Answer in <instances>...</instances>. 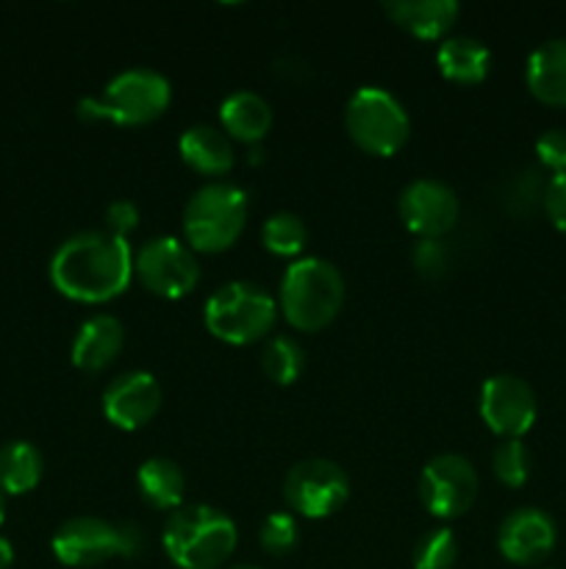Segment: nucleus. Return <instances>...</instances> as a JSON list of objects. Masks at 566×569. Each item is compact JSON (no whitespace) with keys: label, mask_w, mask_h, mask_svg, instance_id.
<instances>
[{"label":"nucleus","mask_w":566,"mask_h":569,"mask_svg":"<svg viewBox=\"0 0 566 569\" xmlns=\"http://www.w3.org/2000/svg\"><path fill=\"white\" fill-rule=\"evenodd\" d=\"M133 281V248L125 237L89 228L67 237L50 259V283L75 303H109Z\"/></svg>","instance_id":"nucleus-1"},{"label":"nucleus","mask_w":566,"mask_h":569,"mask_svg":"<svg viewBox=\"0 0 566 569\" xmlns=\"http://www.w3.org/2000/svg\"><path fill=\"white\" fill-rule=\"evenodd\" d=\"M161 545L178 569H216L236 550L239 528L216 506L183 503L166 517Z\"/></svg>","instance_id":"nucleus-2"},{"label":"nucleus","mask_w":566,"mask_h":569,"mask_svg":"<svg viewBox=\"0 0 566 569\" xmlns=\"http://www.w3.org/2000/svg\"><path fill=\"white\" fill-rule=\"evenodd\" d=\"M344 276L322 256H303L292 261L281 278L277 309L292 328L303 333L322 331L338 317L344 306Z\"/></svg>","instance_id":"nucleus-3"},{"label":"nucleus","mask_w":566,"mask_h":569,"mask_svg":"<svg viewBox=\"0 0 566 569\" xmlns=\"http://www.w3.org/2000/svg\"><path fill=\"white\" fill-rule=\"evenodd\" d=\"M172 100V83L153 67H128L117 72L98 98L78 100V117L87 122L148 126L159 120Z\"/></svg>","instance_id":"nucleus-4"},{"label":"nucleus","mask_w":566,"mask_h":569,"mask_svg":"<svg viewBox=\"0 0 566 569\" xmlns=\"http://www.w3.org/2000/svg\"><path fill=\"white\" fill-rule=\"evenodd\" d=\"M250 200L231 181H209L189 194L183 206V237L194 253H222L242 237Z\"/></svg>","instance_id":"nucleus-5"},{"label":"nucleus","mask_w":566,"mask_h":569,"mask_svg":"<svg viewBox=\"0 0 566 569\" xmlns=\"http://www.w3.org/2000/svg\"><path fill=\"white\" fill-rule=\"evenodd\" d=\"M277 298L255 281H228L209 295L203 322L211 337L228 345L261 342L275 328Z\"/></svg>","instance_id":"nucleus-6"},{"label":"nucleus","mask_w":566,"mask_h":569,"mask_svg":"<svg viewBox=\"0 0 566 569\" xmlns=\"http://www.w3.org/2000/svg\"><path fill=\"white\" fill-rule=\"evenodd\" d=\"M142 528L137 522H111L81 515L55 528L50 548L64 567L89 569L111 559H133L142 553Z\"/></svg>","instance_id":"nucleus-7"},{"label":"nucleus","mask_w":566,"mask_h":569,"mask_svg":"<svg viewBox=\"0 0 566 569\" xmlns=\"http://www.w3.org/2000/svg\"><path fill=\"white\" fill-rule=\"evenodd\" d=\"M344 128L364 153L394 156L411 137L403 100L383 87H358L344 106Z\"/></svg>","instance_id":"nucleus-8"},{"label":"nucleus","mask_w":566,"mask_h":569,"mask_svg":"<svg viewBox=\"0 0 566 569\" xmlns=\"http://www.w3.org/2000/svg\"><path fill=\"white\" fill-rule=\"evenodd\" d=\"M350 498V476L333 459H303L283 478V500L289 511L305 520L336 515Z\"/></svg>","instance_id":"nucleus-9"},{"label":"nucleus","mask_w":566,"mask_h":569,"mask_svg":"<svg viewBox=\"0 0 566 569\" xmlns=\"http://www.w3.org/2000/svg\"><path fill=\"white\" fill-rule=\"evenodd\" d=\"M133 276L148 292L178 300L200 283V261L178 237H153L133 253Z\"/></svg>","instance_id":"nucleus-10"},{"label":"nucleus","mask_w":566,"mask_h":569,"mask_svg":"<svg viewBox=\"0 0 566 569\" xmlns=\"http://www.w3.org/2000/svg\"><path fill=\"white\" fill-rule=\"evenodd\" d=\"M481 478L475 465L461 453H438L422 467L416 495L425 506L427 515L438 520H455L464 517L477 500Z\"/></svg>","instance_id":"nucleus-11"},{"label":"nucleus","mask_w":566,"mask_h":569,"mask_svg":"<svg viewBox=\"0 0 566 569\" xmlns=\"http://www.w3.org/2000/svg\"><path fill=\"white\" fill-rule=\"evenodd\" d=\"M483 422L499 439H522L533 428L538 415V400L530 383L514 372H497L481 387Z\"/></svg>","instance_id":"nucleus-12"},{"label":"nucleus","mask_w":566,"mask_h":569,"mask_svg":"<svg viewBox=\"0 0 566 569\" xmlns=\"http://www.w3.org/2000/svg\"><path fill=\"white\" fill-rule=\"evenodd\" d=\"M397 211L411 233L422 239H442L458 222L461 200L449 183L438 178H416L400 192Z\"/></svg>","instance_id":"nucleus-13"},{"label":"nucleus","mask_w":566,"mask_h":569,"mask_svg":"<svg viewBox=\"0 0 566 569\" xmlns=\"http://www.w3.org/2000/svg\"><path fill=\"white\" fill-rule=\"evenodd\" d=\"M555 542H558L555 520L538 506H519L505 515L497 528V550L511 565H542L555 550Z\"/></svg>","instance_id":"nucleus-14"},{"label":"nucleus","mask_w":566,"mask_h":569,"mask_svg":"<svg viewBox=\"0 0 566 569\" xmlns=\"http://www.w3.org/2000/svg\"><path fill=\"white\" fill-rule=\"evenodd\" d=\"M161 383L148 370H128L111 378L103 392V415L120 431H139L161 409Z\"/></svg>","instance_id":"nucleus-15"},{"label":"nucleus","mask_w":566,"mask_h":569,"mask_svg":"<svg viewBox=\"0 0 566 569\" xmlns=\"http://www.w3.org/2000/svg\"><path fill=\"white\" fill-rule=\"evenodd\" d=\"M125 348V326L114 315H94L81 322L72 339V365L83 372H100Z\"/></svg>","instance_id":"nucleus-16"},{"label":"nucleus","mask_w":566,"mask_h":569,"mask_svg":"<svg viewBox=\"0 0 566 569\" xmlns=\"http://www.w3.org/2000/svg\"><path fill=\"white\" fill-rule=\"evenodd\" d=\"M178 150L194 172L214 178V181H220V176H228L236 164L233 139L222 128L209 126V122L189 126L178 139Z\"/></svg>","instance_id":"nucleus-17"},{"label":"nucleus","mask_w":566,"mask_h":569,"mask_svg":"<svg viewBox=\"0 0 566 569\" xmlns=\"http://www.w3.org/2000/svg\"><path fill=\"white\" fill-rule=\"evenodd\" d=\"M527 89L547 106H566V39L555 37L527 56Z\"/></svg>","instance_id":"nucleus-18"},{"label":"nucleus","mask_w":566,"mask_h":569,"mask_svg":"<svg viewBox=\"0 0 566 569\" xmlns=\"http://www.w3.org/2000/svg\"><path fill=\"white\" fill-rule=\"evenodd\" d=\"M383 11L420 39H438L455 26L461 14L458 0H386Z\"/></svg>","instance_id":"nucleus-19"},{"label":"nucleus","mask_w":566,"mask_h":569,"mask_svg":"<svg viewBox=\"0 0 566 569\" xmlns=\"http://www.w3.org/2000/svg\"><path fill=\"white\" fill-rule=\"evenodd\" d=\"M220 126L231 139L259 144L272 128V106L253 89H236L220 103Z\"/></svg>","instance_id":"nucleus-20"},{"label":"nucleus","mask_w":566,"mask_h":569,"mask_svg":"<svg viewBox=\"0 0 566 569\" xmlns=\"http://www.w3.org/2000/svg\"><path fill=\"white\" fill-rule=\"evenodd\" d=\"M436 64L447 81L481 83L492 70V50L469 33H455L442 39L436 50Z\"/></svg>","instance_id":"nucleus-21"},{"label":"nucleus","mask_w":566,"mask_h":569,"mask_svg":"<svg viewBox=\"0 0 566 569\" xmlns=\"http://www.w3.org/2000/svg\"><path fill=\"white\" fill-rule=\"evenodd\" d=\"M137 487L148 506L159 511H175L183 506L186 476L178 461L166 459V456H153V459L142 461V467L137 470Z\"/></svg>","instance_id":"nucleus-22"},{"label":"nucleus","mask_w":566,"mask_h":569,"mask_svg":"<svg viewBox=\"0 0 566 569\" xmlns=\"http://www.w3.org/2000/svg\"><path fill=\"white\" fill-rule=\"evenodd\" d=\"M42 453L31 442H9L0 448V492L26 495L42 481Z\"/></svg>","instance_id":"nucleus-23"},{"label":"nucleus","mask_w":566,"mask_h":569,"mask_svg":"<svg viewBox=\"0 0 566 569\" xmlns=\"http://www.w3.org/2000/svg\"><path fill=\"white\" fill-rule=\"evenodd\" d=\"M261 367H264L266 378L277 387H289L297 381L305 370V350L289 333H277V337L266 339L264 350H261Z\"/></svg>","instance_id":"nucleus-24"},{"label":"nucleus","mask_w":566,"mask_h":569,"mask_svg":"<svg viewBox=\"0 0 566 569\" xmlns=\"http://www.w3.org/2000/svg\"><path fill=\"white\" fill-rule=\"evenodd\" d=\"M309 242V228L294 211H275L261 226V244L275 256H300Z\"/></svg>","instance_id":"nucleus-25"},{"label":"nucleus","mask_w":566,"mask_h":569,"mask_svg":"<svg viewBox=\"0 0 566 569\" xmlns=\"http://www.w3.org/2000/svg\"><path fill=\"white\" fill-rule=\"evenodd\" d=\"M458 537L453 528H431L414 545V569H453L458 561Z\"/></svg>","instance_id":"nucleus-26"},{"label":"nucleus","mask_w":566,"mask_h":569,"mask_svg":"<svg viewBox=\"0 0 566 569\" xmlns=\"http://www.w3.org/2000/svg\"><path fill=\"white\" fill-rule=\"evenodd\" d=\"M530 450L522 439H499V445L492 453V470L499 483L511 489H519L530 478Z\"/></svg>","instance_id":"nucleus-27"},{"label":"nucleus","mask_w":566,"mask_h":569,"mask_svg":"<svg viewBox=\"0 0 566 569\" xmlns=\"http://www.w3.org/2000/svg\"><path fill=\"white\" fill-rule=\"evenodd\" d=\"M259 545L266 556H275V559L294 553V548L300 545L297 517L292 511H272V515H266L259 528Z\"/></svg>","instance_id":"nucleus-28"},{"label":"nucleus","mask_w":566,"mask_h":569,"mask_svg":"<svg viewBox=\"0 0 566 569\" xmlns=\"http://www.w3.org/2000/svg\"><path fill=\"white\" fill-rule=\"evenodd\" d=\"M536 156L542 167L553 170V176L566 172V131L564 128H549L536 139Z\"/></svg>","instance_id":"nucleus-29"},{"label":"nucleus","mask_w":566,"mask_h":569,"mask_svg":"<svg viewBox=\"0 0 566 569\" xmlns=\"http://www.w3.org/2000/svg\"><path fill=\"white\" fill-rule=\"evenodd\" d=\"M414 267L427 278H438L449 267V250L442 239H422L414 248Z\"/></svg>","instance_id":"nucleus-30"},{"label":"nucleus","mask_w":566,"mask_h":569,"mask_svg":"<svg viewBox=\"0 0 566 569\" xmlns=\"http://www.w3.org/2000/svg\"><path fill=\"white\" fill-rule=\"evenodd\" d=\"M544 211L558 231L566 233V172H558L547 181L542 194Z\"/></svg>","instance_id":"nucleus-31"},{"label":"nucleus","mask_w":566,"mask_h":569,"mask_svg":"<svg viewBox=\"0 0 566 569\" xmlns=\"http://www.w3.org/2000/svg\"><path fill=\"white\" fill-rule=\"evenodd\" d=\"M105 220V231L117 233V237H128V233L133 231V228L139 226V206L133 203V200H111L109 209H105L103 214Z\"/></svg>","instance_id":"nucleus-32"},{"label":"nucleus","mask_w":566,"mask_h":569,"mask_svg":"<svg viewBox=\"0 0 566 569\" xmlns=\"http://www.w3.org/2000/svg\"><path fill=\"white\" fill-rule=\"evenodd\" d=\"M11 565H14V545L0 537V569H11Z\"/></svg>","instance_id":"nucleus-33"},{"label":"nucleus","mask_w":566,"mask_h":569,"mask_svg":"<svg viewBox=\"0 0 566 569\" xmlns=\"http://www.w3.org/2000/svg\"><path fill=\"white\" fill-rule=\"evenodd\" d=\"M3 520H6V498L3 492H0V526H3Z\"/></svg>","instance_id":"nucleus-34"},{"label":"nucleus","mask_w":566,"mask_h":569,"mask_svg":"<svg viewBox=\"0 0 566 569\" xmlns=\"http://www.w3.org/2000/svg\"><path fill=\"white\" fill-rule=\"evenodd\" d=\"M231 569H264V567H255V565H236V567H231Z\"/></svg>","instance_id":"nucleus-35"}]
</instances>
